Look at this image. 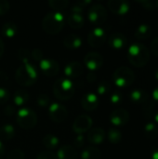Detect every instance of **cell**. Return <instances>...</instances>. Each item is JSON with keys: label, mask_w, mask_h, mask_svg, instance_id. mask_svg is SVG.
I'll list each match as a JSON object with an SVG mask.
<instances>
[{"label": "cell", "mask_w": 158, "mask_h": 159, "mask_svg": "<svg viewBox=\"0 0 158 159\" xmlns=\"http://www.w3.org/2000/svg\"><path fill=\"white\" fill-rule=\"evenodd\" d=\"M63 44L70 49H75L81 47L82 38L75 34H69L63 39Z\"/></svg>", "instance_id": "7402d4cb"}, {"label": "cell", "mask_w": 158, "mask_h": 159, "mask_svg": "<svg viewBox=\"0 0 158 159\" xmlns=\"http://www.w3.org/2000/svg\"><path fill=\"white\" fill-rule=\"evenodd\" d=\"M152 159H158V148L152 152Z\"/></svg>", "instance_id": "f907efd6"}, {"label": "cell", "mask_w": 158, "mask_h": 159, "mask_svg": "<svg viewBox=\"0 0 158 159\" xmlns=\"http://www.w3.org/2000/svg\"><path fill=\"white\" fill-rule=\"evenodd\" d=\"M84 62L86 67L90 70V72H94L98 69H100L102 64H103V57L102 54L95 52V51H90L86 54L84 58Z\"/></svg>", "instance_id": "8fae6325"}, {"label": "cell", "mask_w": 158, "mask_h": 159, "mask_svg": "<svg viewBox=\"0 0 158 159\" xmlns=\"http://www.w3.org/2000/svg\"><path fill=\"white\" fill-rule=\"evenodd\" d=\"M14 114H15V108L12 105H7V106L5 107V109H4V115L8 116H11Z\"/></svg>", "instance_id": "f6af8a7d"}, {"label": "cell", "mask_w": 158, "mask_h": 159, "mask_svg": "<svg viewBox=\"0 0 158 159\" xmlns=\"http://www.w3.org/2000/svg\"><path fill=\"white\" fill-rule=\"evenodd\" d=\"M65 22V17L61 11H52L43 18L42 28L49 34H56L62 30Z\"/></svg>", "instance_id": "3957f363"}, {"label": "cell", "mask_w": 158, "mask_h": 159, "mask_svg": "<svg viewBox=\"0 0 158 159\" xmlns=\"http://www.w3.org/2000/svg\"><path fill=\"white\" fill-rule=\"evenodd\" d=\"M108 44L115 49H122L128 44V39L125 34L119 32H115L110 34L108 38Z\"/></svg>", "instance_id": "2e32d148"}, {"label": "cell", "mask_w": 158, "mask_h": 159, "mask_svg": "<svg viewBox=\"0 0 158 159\" xmlns=\"http://www.w3.org/2000/svg\"><path fill=\"white\" fill-rule=\"evenodd\" d=\"M17 57L18 59L22 62H29L30 59H31V51H29L27 48H20L17 52Z\"/></svg>", "instance_id": "1f68e13d"}, {"label": "cell", "mask_w": 158, "mask_h": 159, "mask_svg": "<svg viewBox=\"0 0 158 159\" xmlns=\"http://www.w3.org/2000/svg\"><path fill=\"white\" fill-rule=\"evenodd\" d=\"M29 100V94L24 89H18L13 95V102L17 106H23Z\"/></svg>", "instance_id": "d4e9b609"}, {"label": "cell", "mask_w": 158, "mask_h": 159, "mask_svg": "<svg viewBox=\"0 0 158 159\" xmlns=\"http://www.w3.org/2000/svg\"><path fill=\"white\" fill-rule=\"evenodd\" d=\"M155 3H156V8L158 9V0L157 1H155Z\"/></svg>", "instance_id": "db71d44e"}, {"label": "cell", "mask_w": 158, "mask_h": 159, "mask_svg": "<svg viewBox=\"0 0 158 159\" xmlns=\"http://www.w3.org/2000/svg\"><path fill=\"white\" fill-rule=\"evenodd\" d=\"M4 50H5L4 42H3V40L0 38V58L2 57V55H3V53H4Z\"/></svg>", "instance_id": "681fc988"}, {"label": "cell", "mask_w": 158, "mask_h": 159, "mask_svg": "<svg viewBox=\"0 0 158 159\" xmlns=\"http://www.w3.org/2000/svg\"><path fill=\"white\" fill-rule=\"evenodd\" d=\"M9 3L6 0H0V16L5 15L9 10Z\"/></svg>", "instance_id": "b9f144b4"}, {"label": "cell", "mask_w": 158, "mask_h": 159, "mask_svg": "<svg viewBox=\"0 0 158 159\" xmlns=\"http://www.w3.org/2000/svg\"><path fill=\"white\" fill-rule=\"evenodd\" d=\"M92 118L88 115L78 116L73 123V130L78 134H84L90 130L92 127Z\"/></svg>", "instance_id": "30bf717a"}, {"label": "cell", "mask_w": 158, "mask_h": 159, "mask_svg": "<svg viewBox=\"0 0 158 159\" xmlns=\"http://www.w3.org/2000/svg\"><path fill=\"white\" fill-rule=\"evenodd\" d=\"M102 157V152L100 149L94 146H88L85 148L81 153V158L82 159H101Z\"/></svg>", "instance_id": "cb8c5ba5"}, {"label": "cell", "mask_w": 158, "mask_h": 159, "mask_svg": "<svg viewBox=\"0 0 158 159\" xmlns=\"http://www.w3.org/2000/svg\"><path fill=\"white\" fill-rule=\"evenodd\" d=\"M56 156L58 159H77L78 152L74 146L70 144H65L58 149Z\"/></svg>", "instance_id": "d6986e66"}, {"label": "cell", "mask_w": 158, "mask_h": 159, "mask_svg": "<svg viewBox=\"0 0 158 159\" xmlns=\"http://www.w3.org/2000/svg\"><path fill=\"white\" fill-rule=\"evenodd\" d=\"M67 23L73 29H80L85 24V18L82 13H72L66 19Z\"/></svg>", "instance_id": "44dd1931"}, {"label": "cell", "mask_w": 158, "mask_h": 159, "mask_svg": "<svg viewBox=\"0 0 158 159\" xmlns=\"http://www.w3.org/2000/svg\"><path fill=\"white\" fill-rule=\"evenodd\" d=\"M129 99L133 103L141 104L142 106H143L144 104H146L150 101L148 93L142 89H133L129 93Z\"/></svg>", "instance_id": "ffe728a7"}, {"label": "cell", "mask_w": 158, "mask_h": 159, "mask_svg": "<svg viewBox=\"0 0 158 159\" xmlns=\"http://www.w3.org/2000/svg\"><path fill=\"white\" fill-rule=\"evenodd\" d=\"M39 66H40V69L43 72V74L48 77L55 76L56 75H58V73L60 71V66H59L58 62L55 60L49 59V58L43 59L42 61H40Z\"/></svg>", "instance_id": "7c38bea8"}, {"label": "cell", "mask_w": 158, "mask_h": 159, "mask_svg": "<svg viewBox=\"0 0 158 159\" xmlns=\"http://www.w3.org/2000/svg\"><path fill=\"white\" fill-rule=\"evenodd\" d=\"M15 135V129L11 124H5L0 128V139L7 142L11 140Z\"/></svg>", "instance_id": "484cf974"}, {"label": "cell", "mask_w": 158, "mask_h": 159, "mask_svg": "<svg viewBox=\"0 0 158 159\" xmlns=\"http://www.w3.org/2000/svg\"><path fill=\"white\" fill-rule=\"evenodd\" d=\"M7 159H24V153L19 148L12 149L8 153Z\"/></svg>", "instance_id": "8d00e7d4"}, {"label": "cell", "mask_w": 158, "mask_h": 159, "mask_svg": "<svg viewBox=\"0 0 158 159\" xmlns=\"http://www.w3.org/2000/svg\"><path fill=\"white\" fill-rule=\"evenodd\" d=\"M42 143L44 144V146L49 150H53L56 149L59 144H60V139L53 134H47L43 137Z\"/></svg>", "instance_id": "83f0119b"}, {"label": "cell", "mask_w": 158, "mask_h": 159, "mask_svg": "<svg viewBox=\"0 0 158 159\" xmlns=\"http://www.w3.org/2000/svg\"><path fill=\"white\" fill-rule=\"evenodd\" d=\"M129 119V114L126 109L118 108L114 110L110 115V122L115 127L125 126Z\"/></svg>", "instance_id": "5bb4252c"}, {"label": "cell", "mask_w": 158, "mask_h": 159, "mask_svg": "<svg viewBox=\"0 0 158 159\" xmlns=\"http://www.w3.org/2000/svg\"><path fill=\"white\" fill-rule=\"evenodd\" d=\"M106 138L105 130L102 128H93L91 129L87 136L88 141L92 144H101L104 142Z\"/></svg>", "instance_id": "ac0fdd59"}, {"label": "cell", "mask_w": 158, "mask_h": 159, "mask_svg": "<svg viewBox=\"0 0 158 159\" xmlns=\"http://www.w3.org/2000/svg\"><path fill=\"white\" fill-rule=\"evenodd\" d=\"M111 88H112V86H111L110 82L103 80V81L99 83V85L97 87V92L100 95H105L111 90Z\"/></svg>", "instance_id": "d6a6232c"}, {"label": "cell", "mask_w": 158, "mask_h": 159, "mask_svg": "<svg viewBox=\"0 0 158 159\" xmlns=\"http://www.w3.org/2000/svg\"><path fill=\"white\" fill-rule=\"evenodd\" d=\"M31 57L33 58V60H34L36 61H40L44 59L43 58V52L39 48H34L31 51Z\"/></svg>", "instance_id": "ab89813d"}, {"label": "cell", "mask_w": 158, "mask_h": 159, "mask_svg": "<svg viewBox=\"0 0 158 159\" xmlns=\"http://www.w3.org/2000/svg\"><path fill=\"white\" fill-rule=\"evenodd\" d=\"M113 80L118 88L125 89L133 84L135 80V75L129 67L120 66L114 72Z\"/></svg>", "instance_id": "5b68a950"}, {"label": "cell", "mask_w": 158, "mask_h": 159, "mask_svg": "<svg viewBox=\"0 0 158 159\" xmlns=\"http://www.w3.org/2000/svg\"><path fill=\"white\" fill-rule=\"evenodd\" d=\"M10 97L9 91L6 88H0V104L6 103Z\"/></svg>", "instance_id": "f35d334b"}, {"label": "cell", "mask_w": 158, "mask_h": 159, "mask_svg": "<svg viewBox=\"0 0 158 159\" xmlns=\"http://www.w3.org/2000/svg\"><path fill=\"white\" fill-rule=\"evenodd\" d=\"M107 137L110 143H119L122 141V133L116 128H111L107 132Z\"/></svg>", "instance_id": "f546056e"}, {"label": "cell", "mask_w": 158, "mask_h": 159, "mask_svg": "<svg viewBox=\"0 0 158 159\" xmlns=\"http://www.w3.org/2000/svg\"><path fill=\"white\" fill-rule=\"evenodd\" d=\"M88 18L92 24L101 25L107 20V10L101 4L92 5L88 11Z\"/></svg>", "instance_id": "52a82bcc"}, {"label": "cell", "mask_w": 158, "mask_h": 159, "mask_svg": "<svg viewBox=\"0 0 158 159\" xmlns=\"http://www.w3.org/2000/svg\"><path fill=\"white\" fill-rule=\"evenodd\" d=\"M139 3L142 6V7H144L147 10H155L156 9V3L154 1L143 0V1H140Z\"/></svg>", "instance_id": "60d3db41"}, {"label": "cell", "mask_w": 158, "mask_h": 159, "mask_svg": "<svg viewBox=\"0 0 158 159\" xmlns=\"http://www.w3.org/2000/svg\"><path fill=\"white\" fill-rule=\"evenodd\" d=\"M48 116L54 122L61 123L65 121L68 116V111L65 106L59 102H53L48 107Z\"/></svg>", "instance_id": "9c48e42d"}, {"label": "cell", "mask_w": 158, "mask_h": 159, "mask_svg": "<svg viewBox=\"0 0 158 159\" xmlns=\"http://www.w3.org/2000/svg\"><path fill=\"white\" fill-rule=\"evenodd\" d=\"M50 102L49 96L46 93H40L36 98V103L40 107H47Z\"/></svg>", "instance_id": "836d02e7"}, {"label": "cell", "mask_w": 158, "mask_h": 159, "mask_svg": "<svg viewBox=\"0 0 158 159\" xmlns=\"http://www.w3.org/2000/svg\"><path fill=\"white\" fill-rule=\"evenodd\" d=\"M4 154H5V146H4L3 143L0 141V159L4 157Z\"/></svg>", "instance_id": "c3c4849f"}, {"label": "cell", "mask_w": 158, "mask_h": 159, "mask_svg": "<svg viewBox=\"0 0 158 159\" xmlns=\"http://www.w3.org/2000/svg\"><path fill=\"white\" fill-rule=\"evenodd\" d=\"M84 143H85V138H84L83 134H78L74 140V144L77 148L82 147L84 145Z\"/></svg>", "instance_id": "7bdbcfd3"}, {"label": "cell", "mask_w": 158, "mask_h": 159, "mask_svg": "<svg viewBox=\"0 0 158 159\" xmlns=\"http://www.w3.org/2000/svg\"><path fill=\"white\" fill-rule=\"evenodd\" d=\"M36 159H58V157L56 154L51 151H43L37 155Z\"/></svg>", "instance_id": "74e56055"}, {"label": "cell", "mask_w": 158, "mask_h": 159, "mask_svg": "<svg viewBox=\"0 0 158 159\" xmlns=\"http://www.w3.org/2000/svg\"><path fill=\"white\" fill-rule=\"evenodd\" d=\"M18 32V26L13 21H7L3 24L1 28V33L5 37L12 38L16 35Z\"/></svg>", "instance_id": "603a6c76"}, {"label": "cell", "mask_w": 158, "mask_h": 159, "mask_svg": "<svg viewBox=\"0 0 158 159\" xmlns=\"http://www.w3.org/2000/svg\"><path fill=\"white\" fill-rule=\"evenodd\" d=\"M15 79L20 86L30 87L37 81L38 71L30 61L21 63L16 70Z\"/></svg>", "instance_id": "7a4b0ae2"}, {"label": "cell", "mask_w": 158, "mask_h": 159, "mask_svg": "<svg viewBox=\"0 0 158 159\" xmlns=\"http://www.w3.org/2000/svg\"><path fill=\"white\" fill-rule=\"evenodd\" d=\"M150 48H151V51L154 53V55L158 56V37H156V38L151 42Z\"/></svg>", "instance_id": "ee69618b"}, {"label": "cell", "mask_w": 158, "mask_h": 159, "mask_svg": "<svg viewBox=\"0 0 158 159\" xmlns=\"http://www.w3.org/2000/svg\"><path fill=\"white\" fill-rule=\"evenodd\" d=\"M152 29L148 24H141L135 31V37L139 40H144L151 36Z\"/></svg>", "instance_id": "f1b7e54d"}, {"label": "cell", "mask_w": 158, "mask_h": 159, "mask_svg": "<svg viewBox=\"0 0 158 159\" xmlns=\"http://www.w3.org/2000/svg\"><path fill=\"white\" fill-rule=\"evenodd\" d=\"M155 120H156V122L158 124V111L155 114Z\"/></svg>", "instance_id": "816d5d0a"}, {"label": "cell", "mask_w": 158, "mask_h": 159, "mask_svg": "<svg viewBox=\"0 0 158 159\" xmlns=\"http://www.w3.org/2000/svg\"><path fill=\"white\" fill-rule=\"evenodd\" d=\"M107 7L111 12L119 16L126 15L130 10V5L126 0H109Z\"/></svg>", "instance_id": "4fadbf2b"}, {"label": "cell", "mask_w": 158, "mask_h": 159, "mask_svg": "<svg viewBox=\"0 0 158 159\" xmlns=\"http://www.w3.org/2000/svg\"><path fill=\"white\" fill-rule=\"evenodd\" d=\"M128 59L131 65L142 68L150 61V51L148 48L142 43H133L128 50Z\"/></svg>", "instance_id": "6da1fadb"}, {"label": "cell", "mask_w": 158, "mask_h": 159, "mask_svg": "<svg viewBox=\"0 0 158 159\" xmlns=\"http://www.w3.org/2000/svg\"><path fill=\"white\" fill-rule=\"evenodd\" d=\"M106 32L102 27L92 29L88 34V43L92 48H101L106 41Z\"/></svg>", "instance_id": "ba28073f"}, {"label": "cell", "mask_w": 158, "mask_h": 159, "mask_svg": "<svg viewBox=\"0 0 158 159\" xmlns=\"http://www.w3.org/2000/svg\"><path fill=\"white\" fill-rule=\"evenodd\" d=\"M110 102L114 105H119L123 102V94L120 90H115L110 97Z\"/></svg>", "instance_id": "e575fe53"}, {"label": "cell", "mask_w": 158, "mask_h": 159, "mask_svg": "<svg viewBox=\"0 0 158 159\" xmlns=\"http://www.w3.org/2000/svg\"><path fill=\"white\" fill-rule=\"evenodd\" d=\"M144 135L150 141L156 140L158 136L157 124L155 122H148L144 126Z\"/></svg>", "instance_id": "4316f807"}, {"label": "cell", "mask_w": 158, "mask_h": 159, "mask_svg": "<svg viewBox=\"0 0 158 159\" xmlns=\"http://www.w3.org/2000/svg\"><path fill=\"white\" fill-rule=\"evenodd\" d=\"M152 97H153V102L158 104V87H156L154 89V91L152 93Z\"/></svg>", "instance_id": "7dc6e473"}, {"label": "cell", "mask_w": 158, "mask_h": 159, "mask_svg": "<svg viewBox=\"0 0 158 159\" xmlns=\"http://www.w3.org/2000/svg\"><path fill=\"white\" fill-rule=\"evenodd\" d=\"M84 73V67L79 61H71L64 68V74L69 78H77Z\"/></svg>", "instance_id": "e0dca14e"}, {"label": "cell", "mask_w": 158, "mask_h": 159, "mask_svg": "<svg viewBox=\"0 0 158 159\" xmlns=\"http://www.w3.org/2000/svg\"><path fill=\"white\" fill-rule=\"evenodd\" d=\"M81 105L86 111H94L99 106V98L93 92L86 93L81 99Z\"/></svg>", "instance_id": "9a60e30c"}, {"label": "cell", "mask_w": 158, "mask_h": 159, "mask_svg": "<svg viewBox=\"0 0 158 159\" xmlns=\"http://www.w3.org/2000/svg\"><path fill=\"white\" fill-rule=\"evenodd\" d=\"M89 3H90V1H78L72 7L71 12L72 13H82L84 10V7L87 5H88Z\"/></svg>", "instance_id": "d590c367"}, {"label": "cell", "mask_w": 158, "mask_h": 159, "mask_svg": "<svg viewBox=\"0 0 158 159\" xmlns=\"http://www.w3.org/2000/svg\"><path fill=\"white\" fill-rule=\"evenodd\" d=\"M75 92V86L69 78H59L53 84V94L60 101L70 100Z\"/></svg>", "instance_id": "277c9868"}, {"label": "cell", "mask_w": 158, "mask_h": 159, "mask_svg": "<svg viewBox=\"0 0 158 159\" xmlns=\"http://www.w3.org/2000/svg\"><path fill=\"white\" fill-rule=\"evenodd\" d=\"M16 119L19 126L25 129H34L37 124V116L35 112L29 107L20 108L17 112Z\"/></svg>", "instance_id": "8992f818"}, {"label": "cell", "mask_w": 158, "mask_h": 159, "mask_svg": "<svg viewBox=\"0 0 158 159\" xmlns=\"http://www.w3.org/2000/svg\"><path fill=\"white\" fill-rule=\"evenodd\" d=\"M155 77H156V79L158 81V68L156 70V73H155Z\"/></svg>", "instance_id": "f5cc1de1"}, {"label": "cell", "mask_w": 158, "mask_h": 159, "mask_svg": "<svg viewBox=\"0 0 158 159\" xmlns=\"http://www.w3.org/2000/svg\"><path fill=\"white\" fill-rule=\"evenodd\" d=\"M96 78H97V76H96L95 73H93V72H90L87 75V80L90 83L94 82L96 80Z\"/></svg>", "instance_id": "bcb514c9"}, {"label": "cell", "mask_w": 158, "mask_h": 159, "mask_svg": "<svg viewBox=\"0 0 158 159\" xmlns=\"http://www.w3.org/2000/svg\"><path fill=\"white\" fill-rule=\"evenodd\" d=\"M48 5L55 11H61L69 6V1L67 0H49Z\"/></svg>", "instance_id": "4dcf8cb0"}]
</instances>
